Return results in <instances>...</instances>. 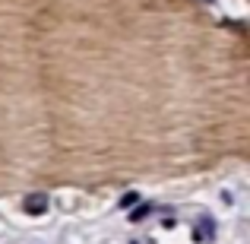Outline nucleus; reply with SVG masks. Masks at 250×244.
Here are the masks:
<instances>
[{
	"label": "nucleus",
	"instance_id": "nucleus-2",
	"mask_svg": "<svg viewBox=\"0 0 250 244\" xmlns=\"http://www.w3.org/2000/svg\"><path fill=\"white\" fill-rule=\"evenodd\" d=\"M149 213H152V203H143V206H136L133 213H130V219H133V222H140V219H146Z\"/></svg>",
	"mask_w": 250,
	"mask_h": 244
},
{
	"label": "nucleus",
	"instance_id": "nucleus-3",
	"mask_svg": "<svg viewBox=\"0 0 250 244\" xmlns=\"http://www.w3.org/2000/svg\"><path fill=\"white\" fill-rule=\"evenodd\" d=\"M136 200H140V194H136V190H130V194H127V197L121 200V206H124V209H130V206H133Z\"/></svg>",
	"mask_w": 250,
	"mask_h": 244
},
{
	"label": "nucleus",
	"instance_id": "nucleus-1",
	"mask_svg": "<svg viewBox=\"0 0 250 244\" xmlns=\"http://www.w3.org/2000/svg\"><path fill=\"white\" fill-rule=\"evenodd\" d=\"M25 213H29V216L48 213V194H32L29 200H25Z\"/></svg>",
	"mask_w": 250,
	"mask_h": 244
},
{
	"label": "nucleus",
	"instance_id": "nucleus-4",
	"mask_svg": "<svg viewBox=\"0 0 250 244\" xmlns=\"http://www.w3.org/2000/svg\"><path fill=\"white\" fill-rule=\"evenodd\" d=\"M203 3H212V0H203Z\"/></svg>",
	"mask_w": 250,
	"mask_h": 244
}]
</instances>
